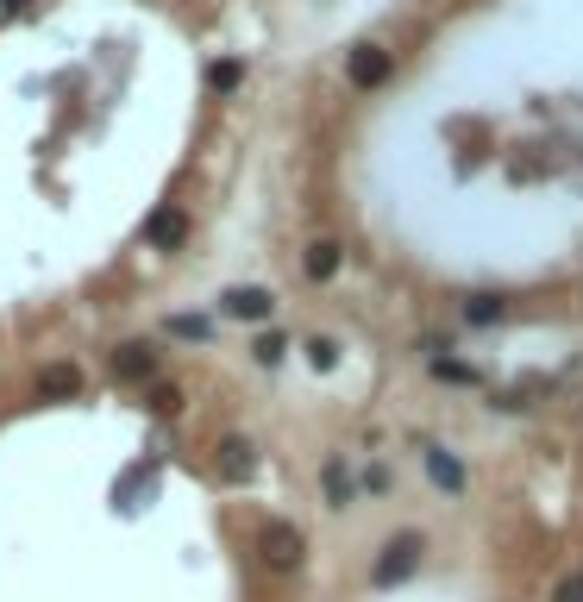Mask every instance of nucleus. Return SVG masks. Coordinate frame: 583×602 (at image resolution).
Wrapping results in <instances>:
<instances>
[{"label": "nucleus", "instance_id": "f257e3e1", "mask_svg": "<svg viewBox=\"0 0 583 602\" xmlns=\"http://www.w3.org/2000/svg\"><path fill=\"white\" fill-rule=\"evenodd\" d=\"M421 552H427V540H421V534H395V540L383 546V559L370 565V584H377V590L408 584V577L421 571Z\"/></svg>", "mask_w": 583, "mask_h": 602}, {"label": "nucleus", "instance_id": "f03ea898", "mask_svg": "<svg viewBox=\"0 0 583 602\" xmlns=\"http://www.w3.org/2000/svg\"><path fill=\"white\" fill-rule=\"evenodd\" d=\"M258 546H264V565H270V571H295V565H301V552H308V546H301V534H295L289 521H270Z\"/></svg>", "mask_w": 583, "mask_h": 602}, {"label": "nucleus", "instance_id": "7ed1b4c3", "mask_svg": "<svg viewBox=\"0 0 583 602\" xmlns=\"http://www.w3.org/2000/svg\"><path fill=\"white\" fill-rule=\"evenodd\" d=\"M389 69H395V57L383 44H358L352 63H345V76H352V88H377V82H389Z\"/></svg>", "mask_w": 583, "mask_h": 602}, {"label": "nucleus", "instance_id": "20e7f679", "mask_svg": "<svg viewBox=\"0 0 583 602\" xmlns=\"http://www.w3.org/2000/svg\"><path fill=\"white\" fill-rule=\"evenodd\" d=\"M220 308H226L232 320H270V314H276V295H270V289H226Z\"/></svg>", "mask_w": 583, "mask_h": 602}, {"label": "nucleus", "instance_id": "39448f33", "mask_svg": "<svg viewBox=\"0 0 583 602\" xmlns=\"http://www.w3.org/2000/svg\"><path fill=\"white\" fill-rule=\"evenodd\" d=\"M220 477L226 483H251V477H258V452H251V439H220Z\"/></svg>", "mask_w": 583, "mask_h": 602}, {"label": "nucleus", "instance_id": "423d86ee", "mask_svg": "<svg viewBox=\"0 0 583 602\" xmlns=\"http://www.w3.org/2000/svg\"><path fill=\"white\" fill-rule=\"evenodd\" d=\"M421 458H427V477L439 483V490H446V496H464V483H471V477H464V465H458L446 446H427Z\"/></svg>", "mask_w": 583, "mask_h": 602}, {"label": "nucleus", "instance_id": "0eeeda50", "mask_svg": "<svg viewBox=\"0 0 583 602\" xmlns=\"http://www.w3.org/2000/svg\"><path fill=\"white\" fill-rule=\"evenodd\" d=\"M76 389H82V370H76V364H44V370H38V396H44V402H69Z\"/></svg>", "mask_w": 583, "mask_h": 602}, {"label": "nucleus", "instance_id": "6e6552de", "mask_svg": "<svg viewBox=\"0 0 583 602\" xmlns=\"http://www.w3.org/2000/svg\"><path fill=\"white\" fill-rule=\"evenodd\" d=\"M151 370H157V352H151V345H120V352H113V377H151Z\"/></svg>", "mask_w": 583, "mask_h": 602}, {"label": "nucleus", "instance_id": "1a4fd4ad", "mask_svg": "<svg viewBox=\"0 0 583 602\" xmlns=\"http://www.w3.org/2000/svg\"><path fill=\"white\" fill-rule=\"evenodd\" d=\"M182 233H189V220H182L176 207L151 214V226H145V239H151V245H163V251H170V245H182Z\"/></svg>", "mask_w": 583, "mask_h": 602}, {"label": "nucleus", "instance_id": "9d476101", "mask_svg": "<svg viewBox=\"0 0 583 602\" xmlns=\"http://www.w3.org/2000/svg\"><path fill=\"white\" fill-rule=\"evenodd\" d=\"M301 270H308L314 283H326V276L339 270V245H333V239H314V245H308V258H301Z\"/></svg>", "mask_w": 583, "mask_h": 602}, {"label": "nucleus", "instance_id": "9b49d317", "mask_svg": "<svg viewBox=\"0 0 583 602\" xmlns=\"http://www.w3.org/2000/svg\"><path fill=\"white\" fill-rule=\"evenodd\" d=\"M502 314H508V295H471L464 301V320H471V327H496Z\"/></svg>", "mask_w": 583, "mask_h": 602}, {"label": "nucleus", "instance_id": "f8f14e48", "mask_svg": "<svg viewBox=\"0 0 583 602\" xmlns=\"http://www.w3.org/2000/svg\"><path fill=\"white\" fill-rule=\"evenodd\" d=\"M308 364H314V370H333V364H339V345H333V339H308Z\"/></svg>", "mask_w": 583, "mask_h": 602}, {"label": "nucleus", "instance_id": "ddd939ff", "mask_svg": "<svg viewBox=\"0 0 583 602\" xmlns=\"http://www.w3.org/2000/svg\"><path fill=\"white\" fill-rule=\"evenodd\" d=\"M251 352H258V364H283L289 339H283V333H270V339H258V345H251Z\"/></svg>", "mask_w": 583, "mask_h": 602}, {"label": "nucleus", "instance_id": "4468645a", "mask_svg": "<svg viewBox=\"0 0 583 602\" xmlns=\"http://www.w3.org/2000/svg\"><path fill=\"white\" fill-rule=\"evenodd\" d=\"M433 370H439L446 383H477V370H471V364H452V358H433Z\"/></svg>", "mask_w": 583, "mask_h": 602}, {"label": "nucleus", "instance_id": "2eb2a0df", "mask_svg": "<svg viewBox=\"0 0 583 602\" xmlns=\"http://www.w3.org/2000/svg\"><path fill=\"white\" fill-rule=\"evenodd\" d=\"M170 333H176V339H207V320H195V314H176V320H170Z\"/></svg>", "mask_w": 583, "mask_h": 602}, {"label": "nucleus", "instance_id": "dca6fc26", "mask_svg": "<svg viewBox=\"0 0 583 602\" xmlns=\"http://www.w3.org/2000/svg\"><path fill=\"white\" fill-rule=\"evenodd\" d=\"M182 408V389L170 383V389H151V414H176Z\"/></svg>", "mask_w": 583, "mask_h": 602}, {"label": "nucleus", "instance_id": "f3484780", "mask_svg": "<svg viewBox=\"0 0 583 602\" xmlns=\"http://www.w3.org/2000/svg\"><path fill=\"white\" fill-rule=\"evenodd\" d=\"M239 76H245L239 63H214V69H207V82H214V88H239Z\"/></svg>", "mask_w": 583, "mask_h": 602}, {"label": "nucleus", "instance_id": "a211bd4d", "mask_svg": "<svg viewBox=\"0 0 583 602\" xmlns=\"http://www.w3.org/2000/svg\"><path fill=\"white\" fill-rule=\"evenodd\" d=\"M552 602H583V571H571V577H565V584H558V590H552Z\"/></svg>", "mask_w": 583, "mask_h": 602}, {"label": "nucleus", "instance_id": "6ab92c4d", "mask_svg": "<svg viewBox=\"0 0 583 602\" xmlns=\"http://www.w3.org/2000/svg\"><path fill=\"white\" fill-rule=\"evenodd\" d=\"M326 496H333V508H345V471L326 465Z\"/></svg>", "mask_w": 583, "mask_h": 602}]
</instances>
